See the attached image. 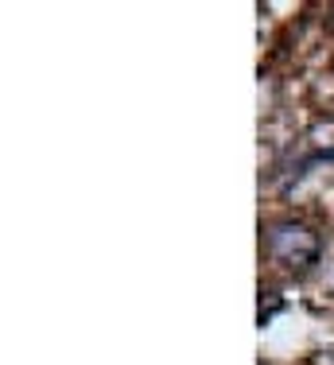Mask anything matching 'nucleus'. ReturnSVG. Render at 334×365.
Segmentation results:
<instances>
[{"mask_svg":"<svg viewBox=\"0 0 334 365\" xmlns=\"http://www.w3.org/2000/svg\"><path fill=\"white\" fill-rule=\"evenodd\" d=\"M265 249L272 260H280L292 272H307L311 264H319L323 257V241L311 225L303 222H272L265 230Z\"/></svg>","mask_w":334,"mask_h":365,"instance_id":"obj_1","label":"nucleus"},{"mask_svg":"<svg viewBox=\"0 0 334 365\" xmlns=\"http://www.w3.org/2000/svg\"><path fill=\"white\" fill-rule=\"evenodd\" d=\"M280 307H284V303L276 299V292H265V295H260V327H265V323H268L272 315H276Z\"/></svg>","mask_w":334,"mask_h":365,"instance_id":"obj_2","label":"nucleus"}]
</instances>
